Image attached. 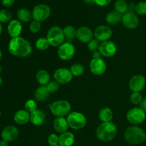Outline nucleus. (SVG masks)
Segmentation results:
<instances>
[{
    "label": "nucleus",
    "mask_w": 146,
    "mask_h": 146,
    "mask_svg": "<svg viewBox=\"0 0 146 146\" xmlns=\"http://www.w3.org/2000/svg\"><path fill=\"white\" fill-rule=\"evenodd\" d=\"M8 50L12 56L18 58H26L32 52V46L22 37L12 38L8 45Z\"/></svg>",
    "instance_id": "obj_1"
},
{
    "label": "nucleus",
    "mask_w": 146,
    "mask_h": 146,
    "mask_svg": "<svg viewBox=\"0 0 146 146\" xmlns=\"http://www.w3.org/2000/svg\"><path fill=\"white\" fill-rule=\"evenodd\" d=\"M117 134V127L113 123H102L96 129V136L103 142H109L115 138Z\"/></svg>",
    "instance_id": "obj_2"
},
{
    "label": "nucleus",
    "mask_w": 146,
    "mask_h": 146,
    "mask_svg": "<svg viewBox=\"0 0 146 146\" xmlns=\"http://www.w3.org/2000/svg\"><path fill=\"white\" fill-rule=\"evenodd\" d=\"M124 138L128 143L138 145L146 140V133L140 127L136 125L130 126L124 133Z\"/></svg>",
    "instance_id": "obj_3"
},
{
    "label": "nucleus",
    "mask_w": 146,
    "mask_h": 146,
    "mask_svg": "<svg viewBox=\"0 0 146 146\" xmlns=\"http://www.w3.org/2000/svg\"><path fill=\"white\" fill-rule=\"evenodd\" d=\"M47 40L49 42L50 46L54 47H58L63 44L64 41L63 29L58 26H54L48 30L46 36Z\"/></svg>",
    "instance_id": "obj_4"
},
{
    "label": "nucleus",
    "mask_w": 146,
    "mask_h": 146,
    "mask_svg": "<svg viewBox=\"0 0 146 146\" xmlns=\"http://www.w3.org/2000/svg\"><path fill=\"white\" fill-rule=\"evenodd\" d=\"M71 109V104L66 100H58L54 101L50 106L51 113L56 117H64L65 115H68Z\"/></svg>",
    "instance_id": "obj_5"
},
{
    "label": "nucleus",
    "mask_w": 146,
    "mask_h": 146,
    "mask_svg": "<svg viewBox=\"0 0 146 146\" xmlns=\"http://www.w3.org/2000/svg\"><path fill=\"white\" fill-rule=\"evenodd\" d=\"M66 120L68 126L74 130L82 129L86 125V118L85 115L76 111L70 113Z\"/></svg>",
    "instance_id": "obj_6"
},
{
    "label": "nucleus",
    "mask_w": 146,
    "mask_h": 146,
    "mask_svg": "<svg viewBox=\"0 0 146 146\" xmlns=\"http://www.w3.org/2000/svg\"><path fill=\"white\" fill-rule=\"evenodd\" d=\"M51 14V9L46 4H41L35 6L32 10L33 19L38 21L47 19Z\"/></svg>",
    "instance_id": "obj_7"
},
{
    "label": "nucleus",
    "mask_w": 146,
    "mask_h": 146,
    "mask_svg": "<svg viewBox=\"0 0 146 146\" xmlns=\"http://www.w3.org/2000/svg\"><path fill=\"white\" fill-rule=\"evenodd\" d=\"M146 113L140 108H133L128 111L126 118L129 123L137 125L143 122L145 120Z\"/></svg>",
    "instance_id": "obj_8"
},
{
    "label": "nucleus",
    "mask_w": 146,
    "mask_h": 146,
    "mask_svg": "<svg viewBox=\"0 0 146 146\" xmlns=\"http://www.w3.org/2000/svg\"><path fill=\"white\" fill-rule=\"evenodd\" d=\"M75 51V47L72 44L69 42H65L58 46L57 54L61 60L68 61L74 57Z\"/></svg>",
    "instance_id": "obj_9"
},
{
    "label": "nucleus",
    "mask_w": 146,
    "mask_h": 146,
    "mask_svg": "<svg viewBox=\"0 0 146 146\" xmlns=\"http://www.w3.org/2000/svg\"><path fill=\"white\" fill-rule=\"evenodd\" d=\"M54 78L56 81L59 84H68L71 81L73 78V75L71 71L66 68H59L54 71Z\"/></svg>",
    "instance_id": "obj_10"
},
{
    "label": "nucleus",
    "mask_w": 146,
    "mask_h": 146,
    "mask_svg": "<svg viewBox=\"0 0 146 146\" xmlns=\"http://www.w3.org/2000/svg\"><path fill=\"white\" fill-rule=\"evenodd\" d=\"M94 37L96 39L100 42L108 41L113 35V31L109 27L105 25H101L97 27L94 32Z\"/></svg>",
    "instance_id": "obj_11"
},
{
    "label": "nucleus",
    "mask_w": 146,
    "mask_h": 146,
    "mask_svg": "<svg viewBox=\"0 0 146 146\" xmlns=\"http://www.w3.org/2000/svg\"><path fill=\"white\" fill-rule=\"evenodd\" d=\"M121 22L125 28L128 29H135L139 24V19L135 13L128 11L123 14Z\"/></svg>",
    "instance_id": "obj_12"
},
{
    "label": "nucleus",
    "mask_w": 146,
    "mask_h": 146,
    "mask_svg": "<svg viewBox=\"0 0 146 146\" xmlns=\"http://www.w3.org/2000/svg\"><path fill=\"white\" fill-rule=\"evenodd\" d=\"M146 85V79L142 75H135L130 79L129 88L133 92H141Z\"/></svg>",
    "instance_id": "obj_13"
},
{
    "label": "nucleus",
    "mask_w": 146,
    "mask_h": 146,
    "mask_svg": "<svg viewBox=\"0 0 146 146\" xmlns=\"http://www.w3.org/2000/svg\"><path fill=\"white\" fill-rule=\"evenodd\" d=\"M90 71L93 74L96 76L102 75L106 71V64L102 58L92 59L89 64Z\"/></svg>",
    "instance_id": "obj_14"
},
{
    "label": "nucleus",
    "mask_w": 146,
    "mask_h": 146,
    "mask_svg": "<svg viewBox=\"0 0 146 146\" xmlns=\"http://www.w3.org/2000/svg\"><path fill=\"white\" fill-rule=\"evenodd\" d=\"M101 55L105 57H112L117 51V47L115 43L111 41H106L101 42L99 50Z\"/></svg>",
    "instance_id": "obj_15"
},
{
    "label": "nucleus",
    "mask_w": 146,
    "mask_h": 146,
    "mask_svg": "<svg viewBox=\"0 0 146 146\" xmlns=\"http://www.w3.org/2000/svg\"><path fill=\"white\" fill-rule=\"evenodd\" d=\"M94 32L88 27H81L76 31V38L83 43H89L94 38Z\"/></svg>",
    "instance_id": "obj_16"
},
{
    "label": "nucleus",
    "mask_w": 146,
    "mask_h": 146,
    "mask_svg": "<svg viewBox=\"0 0 146 146\" xmlns=\"http://www.w3.org/2000/svg\"><path fill=\"white\" fill-rule=\"evenodd\" d=\"M1 138L4 141L11 142L17 139L19 136V131L14 125H7L1 131Z\"/></svg>",
    "instance_id": "obj_17"
},
{
    "label": "nucleus",
    "mask_w": 146,
    "mask_h": 146,
    "mask_svg": "<svg viewBox=\"0 0 146 146\" xmlns=\"http://www.w3.org/2000/svg\"><path fill=\"white\" fill-rule=\"evenodd\" d=\"M22 31V24L21 21L19 20L14 19L11 20L9 23L8 27H7V31L10 36L12 38H17L19 36Z\"/></svg>",
    "instance_id": "obj_18"
},
{
    "label": "nucleus",
    "mask_w": 146,
    "mask_h": 146,
    "mask_svg": "<svg viewBox=\"0 0 146 146\" xmlns=\"http://www.w3.org/2000/svg\"><path fill=\"white\" fill-rule=\"evenodd\" d=\"M54 128L58 133H64L68 130V124L66 118L64 117H56L53 123Z\"/></svg>",
    "instance_id": "obj_19"
},
{
    "label": "nucleus",
    "mask_w": 146,
    "mask_h": 146,
    "mask_svg": "<svg viewBox=\"0 0 146 146\" xmlns=\"http://www.w3.org/2000/svg\"><path fill=\"white\" fill-rule=\"evenodd\" d=\"M46 121V115L41 110H36L30 113V121L34 125H41Z\"/></svg>",
    "instance_id": "obj_20"
},
{
    "label": "nucleus",
    "mask_w": 146,
    "mask_h": 146,
    "mask_svg": "<svg viewBox=\"0 0 146 146\" xmlns=\"http://www.w3.org/2000/svg\"><path fill=\"white\" fill-rule=\"evenodd\" d=\"M14 121L19 125H24L30 121V113L26 110H19L14 114Z\"/></svg>",
    "instance_id": "obj_21"
},
{
    "label": "nucleus",
    "mask_w": 146,
    "mask_h": 146,
    "mask_svg": "<svg viewBox=\"0 0 146 146\" xmlns=\"http://www.w3.org/2000/svg\"><path fill=\"white\" fill-rule=\"evenodd\" d=\"M49 94L50 92L47 89L46 86H40L36 90L34 97H35V99L38 102H44L47 101Z\"/></svg>",
    "instance_id": "obj_22"
},
{
    "label": "nucleus",
    "mask_w": 146,
    "mask_h": 146,
    "mask_svg": "<svg viewBox=\"0 0 146 146\" xmlns=\"http://www.w3.org/2000/svg\"><path fill=\"white\" fill-rule=\"evenodd\" d=\"M75 141V137L71 132H66L61 133L59 135V144L61 146H72Z\"/></svg>",
    "instance_id": "obj_23"
},
{
    "label": "nucleus",
    "mask_w": 146,
    "mask_h": 146,
    "mask_svg": "<svg viewBox=\"0 0 146 146\" xmlns=\"http://www.w3.org/2000/svg\"><path fill=\"white\" fill-rule=\"evenodd\" d=\"M17 16L19 21L25 23L29 22V21H31L33 19L32 11H31L30 10L25 8L19 9L17 11Z\"/></svg>",
    "instance_id": "obj_24"
},
{
    "label": "nucleus",
    "mask_w": 146,
    "mask_h": 146,
    "mask_svg": "<svg viewBox=\"0 0 146 146\" xmlns=\"http://www.w3.org/2000/svg\"><path fill=\"white\" fill-rule=\"evenodd\" d=\"M122 17L123 14H120L118 11H111L106 15V21L111 25H115L122 21Z\"/></svg>",
    "instance_id": "obj_25"
},
{
    "label": "nucleus",
    "mask_w": 146,
    "mask_h": 146,
    "mask_svg": "<svg viewBox=\"0 0 146 146\" xmlns=\"http://www.w3.org/2000/svg\"><path fill=\"white\" fill-rule=\"evenodd\" d=\"M36 81L41 86H46L48 83L50 82L51 76L48 72L46 70H40L37 72L36 76Z\"/></svg>",
    "instance_id": "obj_26"
},
{
    "label": "nucleus",
    "mask_w": 146,
    "mask_h": 146,
    "mask_svg": "<svg viewBox=\"0 0 146 146\" xmlns=\"http://www.w3.org/2000/svg\"><path fill=\"white\" fill-rule=\"evenodd\" d=\"M100 120L103 123L106 122H111L113 118V113L112 110L108 107H105L101 109L98 114Z\"/></svg>",
    "instance_id": "obj_27"
},
{
    "label": "nucleus",
    "mask_w": 146,
    "mask_h": 146,
    "mask_svg": "<svg viewBox=\"0 0 146 146\" xmlns=\"http://www.w3.org/2000/svg\"><path fill=\"white\" fill-rule=\"evenodd\" d=\"M115 11L121 14H124L128 11V4L125 0H117L114 4Z\"/></svg>",
    "instance_id": "obj_28"
},
{
    "label": "nucleus",
    "mask_w": 146,
    "mask_h": 146,
    "mask_svg": "<svg viewBox=\"0 0 146 146\" xmlns=\"http://www.w3.org/2000/svg\"><path fill=\"white\" fill-rule=\"evenodd\" d=\"M49 42L45 37H40L35 43L36 48L39 51H45L49 47Z\"/></svg>",
    "instance_id": "obj_29"
},
{
    "label": "nucleus",
    "mask_w": 146,
    "mask_h": 146,
    "mask_svg": "<svg viewBox=\"0 0 146 146\" xmlns=\"http://www.w3.org/2000/svg\"><path fill=\"white\" fill-rule=\"evenodd\" d=\"M76 29L72 26H66L63 29L64 36L67 39H73L76 36Z\"/></svg>",
    "instance_id": "obj_30"
},
{
    "label": "nucleus",
    "mask_w": 146,
    "mask_h": 146,
    "mask_svg": "<svg viewBox=\"0 0 146 146\" xmlns=\"http://www.w3.org/2000/svg\"><path fill=\"white\" fill-rule=\"evenodd\" d=\"M70 71H71L73 76H81L84 74L85 68H84V66L82 64H75L71 66Z\"/></svg>",
    "instance_id": "obj_31"
},
{
    "label": "nucleus",
    "mask_w": 146,
    "mask_h": 146,
    "mask_svg": "<svg viewBox=\"0 0 146 146\" xmlns=\"http://www.w3.org/2000/svg\"><path fill=\"white\" fill-rule=\"evenodd\" d=\"M11 13L9 11L6 9L0 10V22L7 23L11 21Z\"/></svg>",
    "instance_id": "obj_32"
},
{
    "label": "nucleus",
    "mask_w": 146,
    "mask_h": 146,
    "mask_svg": "<svg viewBox=\"0 0 146 146\" xmlns=\"http://www.w3.org/2000/svg\"><path fill=\"white\" fill-rule=\"evenodd\" d=\"M24 108H25L26 111L31 113L37 110V104L33 99H29L26 101L25 104H24Z\"/></svg>",
    "instance_id": "obj_33"
},
{
    "label": "nucleus",
    "mask_w": 146,
    "mask_h": 146,
    "mask_svg": "<svg viewBox=\"0 0 146 146\" xmlns=\"http://www.w3.org/2000/svg\"><path fill=\"white\" fill-rule=\"evenodd\" d=\"M143 96L140 92H133L132 94L131 95V103L134 105H140L141 102L143 100Z\"/></svg>",
    "instance_id": "obj_34"
},
{
    "label": "nucleus",
    "mask_w": 146,
    "mask_h": 146,
    "mask_svg": "<svg viewBox=\"0 0 146 146\" xmlns=\"http://www.w3.org/2000/svg\"><path fill=\"white\" fill-rule=\"evenodd\" d=\"M41 24L40 21H38L34 19L33 21H31V24L29 25V30L31 32L34 33V34L38 32L41 30Z\"/></svg>",
    "instance_id": "obj_35"
},
{
    "label": "nucleus",
    "mask_w": 146,
    "mask_h": 146,
    "mask_svg": "<svg viewBox=\"0 0 146 146\" xmlns=\"http://www.w3.org/2000/svg\"><path fill=\"white\" fill-rule=\"evenodd\" d=\"M135 11L139 15L146 14V1H141L136 4Z\"/></svg>",
    "instance_id": "obj_36"
},
{
    "label": "nucleus",
    "mask_w": 146,
    "mask_h": 146,
    "mask_svg": "<svg viewBox=\"0 0 146 146\" xmlns=\"http://www.w3.org/2000/svg\"><path fill=\"white\" fill-rule=\"evenodd\" d=\"M101 44H100V41H98L97 39H94L93 38L89 43H88V49L90 51H96L97 50H99V47Z\"/></svg>",
    "instance_id": "obj_37"
},
{
    "label": "nucleus",
    "mask_w": 146,
    "mask_h": 146,
    "mask_svg": "<svg viewBox=\"0 0 146 146\" xmlns=\"http://www.w3.org/2000/svg\"><path fill=\"white\" fill-rule=\"evenodd\" d=\"M48 143L50 146L58 145L59 144V136L55 133H51L48 137Z\"/></svg>",
    "instance_id": "obj_38"
},
{
    "label": "nucleus",
    "mask_w": 146,
    "mask_h": 146,
    "mask_svg": "<svg viewBox=\"0 0 146 146\" xmlns=\"http://www.w3.org/2000/svg\"><path fill=\"white\" fill-rule=\"evenodd\" d=\"M46 88L48 91H49L50 94L51 93H55L59 89V84L57 81H51L48 84L46 85Z\"/></svg>",
    "instance_id": "obj_39"
},
{
    "label": "nucleus",
    "mask_w": 146,
    "mask_h": 146,
    "mask_svg": "<svg viewBox=\"0 0 146 146\" xmlns=\"http://www.w3.org/2000/svg\"><path fill=\"white\" fill-rule=\"evenodd\" d=\"M111 1L112 0H96V4L100 7H106L110 4Z\"/></svg>",
    "instance_id": "obj_40"
},
{
    "label": "nucleus",
    "mask_w": 146,
    "mask_h": 146,
    "mask_svg": "<svg viewBox=\"0 0 146 146\" xmlns=\"http://www.w3.org/2000/svg\"><path fill=\"white\" fill-rule=\"evenodd\" d=\"M15 0H2V4L6 7H9L14 4Z\"/></svg>",
    "instance_id": "obj_41"
},
{
    "label": "nucleus",
    "mask_w": 146,
    "mask_h": 146,
    "mask_svg": "<svg viewBox=\"0 0 146 146\" xmlns=\"http://www.w3.org/2000/svg\"><path fill=\"white\" fill-rule=\"evenodd\" d=\"M139 106H140V108H141L144 112L146 113V98H143L142 101H141Z\"/></svg>",
    "instance_id": "obj_42"
},
{
    "label": "nucleus",
    "mask_w": 146,
    "mask_h": 146,
    "mask_svg": "<svg viewBox=\"0 0 146 146\" xmlns=\"http://www.w3.org/2000/svg\"><path fill=\"white\" fill-rule=\"evenodd\" d=\"M93 59H96V58H101V54L100 53V51H94L93 52Z\"/></svg>",
    "instance_id": "obj_43"
},
{
    "label": "nucleus",
    "mask_w": 146,
    "mask_h": 146,
    "mask_svg": "<svg viewBox=\"0 0 146 146\" xmlns=\"http://www.w3.org/2000/svg\"><path fill=\"white\" fill-rule=\"evenodd\" d=\"M84 1L86 4H88V5H93V4H96V0H84Z\"/></svg>",
    "instance_id": "obj_44"
},
{
    "label": "nucleus",
    "mask_w": 146,
    "mask_h": 146,
    "mask_svg": "<svg viewBox=\"0 0 146 146\" xmlns=\"http://www.w3.org/2000/svg\"><path fill=\"white\" fill-rule=\"evenodd\" d=\"M0 146H9V143L7 141L2 140L0 141Z\"/></svg>",
    "instance_id": "obj_45"
},
{
    "label": "nucleus",
    "mask_w": 146,
    "mask_h": 146,
    "mask_svg": "<svg viewBox=\"0 0 146 146\" xmlns=\"http://www.w3.org/2000/svg\"><path fill=\"white\" fill-rule=\"evenodd\" d=\"M1 33H2V26H1V24H0V36H1Z\"/></svg>",
    "instance_id": "obj_46"
},
{
    "label": "nucleus",
    "mask_w": 146,
    "mask_h": 146,
    "mask_svg": "<svg viewBox=\"0 0 146 146\" xmlns=\"http://www.w3.org/2000/svg\"><path fill=\"white\" fill-rule=\"evenodd\" d=\"M2 82H3V81H2V78H1V77L0 76V86H1V84H2Z\"/></svg>",
    "instance_id": "obj_47"
},
{
    "label": "nucleus",
    "mask_w": 146,
    "mask_h": 146,
    "mask_svg": "<svg viewBox=\"0 0 146 146\" xmlns=\"http://www.w3.org/2000/svg\"><path fill=\"white\" fill-rule=\"evenodd\" d=\"M1 57H2V53H1V49H0V61H1Z\"/></svg>",
    "instance_id": "obj_48"
},
{
    "label": "nucleus",
    "mask_w": 146,
    "mask_h": 146,
    "mask_svg": "<svg viewBox=\"0 0 146 146\" xmlns=\"http://www.w3.org/2000/svg\"><path fill=\"white\" fill-rule=\"evenodd\" d=\"M1 72V66L0 65V73Z\"/></svg>",
    "instance_id": "obj_49"
},
{
    "label": "nucleus",
    "mask_w": 146,
    "mask_h": 146,
    "mask_svg": "<svg viewBox=\"0 0 146 146\" xmlns=\"http://www.w3.org/2000/svg\"><path fill=\"white\" fill-rule=\"evenodd\" d=\"M0 115H1V110H0Z\"/></svg>",
    "instance_id": "obj_50"
},
{
    "label": "nucleus",
    "mask_w": 146,
    "mask_h": 146,
    "mask_svg": "<svg viewBox=\"0 0 146 146\" xmlns=\"http://www.w3.org/2000/svg\"><path fill=\"white\" fill-rule=\"evenodd\" d=\"M55 146H61V145H55Z\"/></svg>",
    "instance_id": "obj_51"
},
{
    "label": "nucleus",
    "mask_w": 146,
    "mask_h": 146,
    "mask_svg": "<svg viewBox=\"0 0 146 146\" xmlns=\"http://www.w3.org/2000/svg\"><path fill=\"white\" fill-rule=\"evenodd\" d=\"M145 121H146V115H145Z\"/></svg>",
    "instance_id": "obj_52"
},
{
    "label": "nucleus",
    "mask_w": 146,
    "mask_h": 146,
    "mask_svg": "<svg viewBox=\"0 0 146 146\" xmlns=\"http://www.w3.org/2000/svg\"><path fill=\"white\" fill-rule=\"evenodd\" d=\"M145 141H146V140H145Z\"/></svg>",
    "instance_id": "obj_53"
}]
</instances>
